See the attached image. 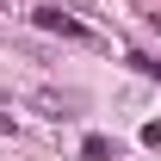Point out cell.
I'll list each match as a JSON object with an SVG mask.
<instances>
[{
    "label": "cell",
    "mask_w": 161,
    "mask_h": 161,
    "mask_svg": "<svg viewBox=\"0 0 161 161\" xmlns=\"http://www.w3.org/2000/svg\"><path fill=\"white\" fill-rule=\"evenodd\" d=\"M37 25L43 31H62V37H87V25H75L68 13H56V6H37Z\"/></svg>",
    "instance_id": "obj_1"
},
{
    "label": "cell",
    "mask_w": 161,
    "mask_h": 161,
    "mask_svg": "<svg viewBox=\"0 0 161 161\" xmlns=\"http://www.w3.org/2000/svg\"><path fill=\"white\" fill-rule=\"evenodd\" d=\"M31 105H37L43 118H68V105H75V99H68V93H31Z\"/></svg>",
    "instance_id": "obj_2"
},
{
    "label": "cell",
    "mask_w": 161,
    "mask_h": 161,
    "mask_svg": "<svg viewBox=\"0 0 161 161\" xmlns=\"http://www.w3.org/2000/svg\"><path fill=\"white\" fill-rule=\"evenodd\" d=\"M142 142H161V118H155V124H142Z\"/></svg>",
    "instance_id": "obj_4"
},
{
    "label": "cell",
    "mask_w": 161,
    "mask_h": 161,
    "mask_svg": "<svg viewBox=\"0 0 161 161\" xmlns=\"http://www.w3.org/2000/svg\"><path fill=\"white\" fill-rule=\"evenodd\" d=\"M80 155H87V161H112V142H105V136H87V142H80Z\"/></svg>",
    "instance_id": "obj_3"
}]
</instances>
